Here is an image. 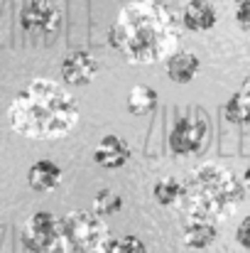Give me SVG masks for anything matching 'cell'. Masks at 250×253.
Instances as JSON below:
<instances>
[{
    "label": "cell",
    "mask_w": 250,
    "mask_h": 253,
    "mask_svg": "<svg viewBox=\"0 0 250 253\" xmlns=\"http://www.w3.org/2000/svg\"><path fill=\"white\" fill-rule=\"evenodd\" d=\"M165 67H167L169 82H174V84H189V82H194V77L199 74L201 62H199V57H196L194 52H189V49H177L165 62Z\"/></svg>",
    "instance_id": "8fae6325"
},
{
    "label": "cell",
    "mask_w": 250,
    "mask_h": 253,
    "mask_svg": "<svg viewBox=\"0 0 250 253\" xmlns=\"http://www.w3.org/2000/svg\"><path fill=\"white\" fill-rule=\"evenodd\" d=\"M223 116L236 126H250V74L246 77L243 86L223 103Z\"/></svg>",
    "instance_id": "5bb4252c"
},
{
    "label": "cell",
    "mask_w": 250,
    "mask_h": 253,
    "mask_svg": "<svg viewBox=\"0 0 250 253\" xmlns=\"http://www.w3.org/2000/svg\"><path fill=\"white\" fill-rule=\"evenodd\" d=\"M108 226L93 209H79L62 216V239L54 251L59 253H106Z\"/></svg>",
    "instance_id": "277c9868"
},
{
    "label": "cell",
    "mask_w": 250,
    "mask_h": 253,
    "mask_svg": "<svg viewBox=\"0 0 250 253\" xmlns=\"http://www.w3.org/2000/svg\"><path fill=\"white\" fill-rule=\"evenodd\" d=\"M206 140H209V121L201 111H186L184 116H179L167 135L169 153L179 158L201 153Z\"/></svg>",
    "instance_id": "5b68a950"
},
{
    "label": "cell",
    "mask_w": 250,
    "mask_h": 253,
    "mask_svg": "<svg viewBox=\"0 0 250 253\" xmlns=\"http://www.w3.org/2000/svg\"><path fill=\"white\" fill-rule=\"evenodd\" d=\"M236 2H241V0H236Z\"/></svg>",
    "instance_id": "7402d4cb"
},
{
    "label": "cell",
    "mask_w": 250,
    "mask_h": 253,
    "mask_svg": "<svg viewBox=\"0 0 250 253\" xmlns=\"http://www.w3.org/2000/svg\"><path fill=\"white\" fill-rule=\"evenodd\" d=\"M236 25L250 35V0L236 2Z\"/></svg>",
    "instance_id": "d6986e66"
},
{
    "label": "cell",
    "mask_w": 250,
    "mask_h": 253,
    "mask_svg": "<svg viewBox=\"0 0 250 253\" xmlns=\"http://www.w3.org/2000/svg\"><path fill=\"white\" fill-rule=\"evenodd\" d=\"M27 184L35 192H52L62 184V168L52 160H37L27 169Z\"/></svg>",
    "instance_id": "4fadbf2b"
},
{
    "label": "cell",
    "mask_w": 250,
    "mask_h": 253,
    "mask_svg": "<svg viewBox=\"0 0 250 253\" xmlns=\"http://www.w3.org/2000/svg\"><path fill=\"white\" fill-rule=\"evenodd\" d=\"M62 239V219L52 211H35L22 226V246L32 253L54 251Z\"/></svg>",
    "instance_id": "8992f818"
},
{
    "label": "cell",
    "mask_w": 250,
    "mask_h": 253,
    "mask_svg": "<svg viewBox=\"0 0 250 253\" xmlns=\"http://www.w3.org/2000/svg\"><path fill=\"white\" fill-rule=\"evenodd\" d=\"M10 128L30 140L67 138L79 123L76 98L52 79H32L7 108Z\"/></svg>",
    "instance_id": "7a4b0ae2"
},
{
    "label": "cell",
    "mask_w": 250,
    "mask_h": 253,
    "mask_svg": "<svg viewBox=\"0 0 250 253\" xmlns=\"http://www.w3.org/2000/svg\"><path fill=\"white\" fill-rule=\"evenodd\" d=\"M218 22V15L209 0H189L181 10V25L189 32H209Z\"/></svg>",
    "instance_id": "30bf717a"
},
{
    "label": "cell",
    "mask_w": 250,
    "mask_h": 253,
    "mask_svg": "<svg viewBox=\"0 0 250 253\" xmlns=\"http://www.w3.org/2000/svg\"><path fill=\"white\" fill-rule=\"evenodd\" d=\"M130 155V143L118 133H106L93 148V163L103 169H120L123 165H128Z\"/></svg>",
    "instance_id": "ba28073f"
},
{
    "label": "cell",
    "mask_w": 250,
    "mask_h": 253,
    "mask_svg": "<svg viewBox=\"0 0 250 253\" xmlns=\"http://www.w3.org/2000/svg\"><path fill=\"white\" fill-rule=\"evenodd\" d=\"M98 77V59L86 52L74 49L62 59V79L69 86H88Z\"/></svg>",
    "instance_id": "9c48e42d"
},
{
    "label": "cell",
    "mask_w": 250,
    "mask_h": 253,
    "mask_svg": "<svg viewBox=\"0 0 250 253\" xmlns=\"http://www.w3.org/2000/svg\"><path fill=\"white\" fill-rule=\"evenodd\" d=\"M152 197L160 207H174L186 197V184L177 177H162L152 187Z\"/></svg>",
    "instance_id": "9a60e30c"
},
{
    "label": "cell",
    "mask_w": 250,
    "mask_h": 253,
    "mask_svg": "<svg viewBox=\"0 0 250 253\" xmlns=\"http://www.w3.org/2000/svg\"><path fill=\"white\" fill-rule=\"evenodd\" d=\"M218 224L214 221H204V219H189L184 231H181V239H184V246L186 249H194V251H204L209 246L216 244L218 239Z\"/></svg>",
    "instance_id": "7c38bea8"
},
{
    "label": "cell",
    "mask_w": 250,
    "mask_h": 253,
    "mask_svg": "<svg viewBox=\"0 0 250 253\" xmlns=\"http://www.w3.org/2000/svg\"><path fill=\"white\" fill-rule=\"evenodd\" d=\"M243 184H246V189L250 192V165L246 168V172H243Z\"/></svg>",
    "instance_id": "44dd1931"
},
{
    "label": "cell",
    "mask_w": 250,
    "mask_h": 253,
    "mask_svg": "<svg viewBox=\"0 0 250 253\" xmlns=\"http://www.w3.org/2000/svg\"><path fill=\"white\" fill-rule=\"evenodd\" d=\"M120 209H123V197L115 194L113 189H101V192L93 197V211L101 214L103 219L118 214Z\"/></svg>",
    "instance_id": "e0dca14e"
},
{
    "label": "cell",
    "mask_w": 250,
    "mask_h": 253,
    "mask_svg": "<svg viewBox=\"0 0 250 253\" xmlns=\"http://www.w3.org/2000/svg\"><path fill=\"white\" fill-rule=\"evenodd\" d=\"M179 25L157 0L128 2L108 30V44L130 64H160L179 47Z\"/></svg>",
    "instance_id": "6da1fadb"
},
{
    "label": "cell",
    "mask_w": 250,
    "mask_h": 253,
    "mask_svg": "<svg viewBox=\"0 0 250 253\" xmlns=\"http://www.w3.org/2000/svg\"><path fill=\"white\" fill-rule=\"evenodd\" d=\"M106 253H147V246H145V241H143V239H138V236L128 234V236L110 239Z\"/></svg>",
    "instance_id": "ac0fdd59"
},
{
    "label": "cell",
    "mask_w": 250,
    "mask_h": 253,
    "mask_svg": "<svg viewBox=\"0 0 250 253\" xmlns=\"http://www.w3.org/2000/svg\"><path fill=\"white\" fill-rule=\"evenodd\" d=\"M243 197H246V184L238 182L231 169L216 163H204L191 169L184 202L189 219L221 224L233 214V209L243 202Z\"/></svg>",
    "instance_id": "3957f363"
},
{
    "label": "cell",
    "mask_w": 250,
    "mask_h": 253,
    "mask_svg": "<svg viewBox=\"0 0 250 253\" xmlns=\"http://www.w3.org/2000/svg\"><path fill=\"white\" fill-rule=\"evenodd\" d=\"M236 239H238V244L246 249V251H250V214L238 224V231H236Z\"/></svg>",
    "instance_id": "ffe728a7"
},
{
    "label": "cell",
    "mask_w": 250,
    "mask_h": 253,
    "mask_svg": "<svg viewBox=\"0 0 250 253\" xmlns=\"http://www.w3.org/2000/svg\"><path fill=\"white\" fill-rule=\"evenodd\" d=\"M20 25L32 35H52L62 25V7L57 0H27L20 12Z\"/></svg>",
    "instance_id": "52a82bcc"
},
{
    "label": "cell",
    "mask_w": 250,
    "mask_h": 253,
    "mask_svg": "<svg viewBox=\"0 0 250 253\" xmlns=\"http://www.w3.org/2000/svg\"><path fill=\"white\" fill-rule=\"evenodd\" d=\"M157 91L152 88V86L147 84H138L130 88V93H128V111L133 113V116H147V113H152L155 108H157Z\"/></svg>",
    "instance_id": "2e32d148"
}]
</instances>
